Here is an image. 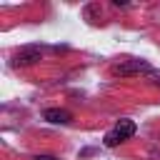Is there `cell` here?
Returning a JSON list of instances; mask_svg holds the SVG:
<instances>
[{
    "label": "cell",
    "mask_w": 160,
    "mask_h": 160,
    "mask_svg": "<svg viewBox=\"0 0 160 160\" xmlns=\"http://www.w3.org/2000/svg\"><path fill=\"white\" fill-rule=\"evenodd\" d=\"M32 160H58V158H52V155H35Z\"/></svg>",
    "instance_id": "8992f818"
},
{
    "label": "cell",
    "mask_w": 160,
    "mask_h": 160,
    "mask_svg": "<svg viewBox=\"0 0 160 160\" xmlns=\"http://www.w3.org/2000/svg\"><path fill=\"white\" fill-rule=\"evenodd\" d=\"M40 48L38 45H25V48H20L18 52H15V58H12V65L15 68H28V65H35L38 60H40Z\"/></svg>",
    "instance_id": "3957f363"
},
{
    "label": "cell",
    "mask_w": 160,
    "mask_h": 160,
    "mask_svg": "<svg viewBox=\"0 0 160 160\" xmlns=\"http://www.w3.org/2000/svg\"><path fill=\"white\" fill-rule=\"evenodd\" d=\"M42 118H45L48 122H52V125H68V122L72 120V115H70L68 110H60V108H48V110L42 112Z\"/></svg>",
    "instance_id": "277c9868"
},
{
    "label": "cell",
    "mask_w": 160,
    "mask_h": 160,
    "mask_svg": "<svg viewBox=\"0 0 160 160\" xmlns=\"http://www.w3.org/2000/svg\"><path fill=\"white\" fill-rule=\"evenodd\" d=\"M135 130H138V125L132 122V120H118L108 132H105V145L108 148H118L120 142H125V140H130L132 135H135Z\"/></svg>",
    "instance_id": "6da1fadb"
},
{
    "label": "cell",
    "mask_w": 160,
    "mask_h": 160,
    "mask_svg": "<svg viewBox=\"0 0 160 160\" xmlns=\"http://www.w3.org/2000/svg\"><path fill=\"white\" fill-rule=\"evenodd\" d=\"M150 70L152 68L145 60H125V62L112 68V75H118V78H135V75H148Z\"/></svg>",
    "instance_id": "7a4b0ae2"
},
{
    "label": "cell",
    "mask_w": 160,
    "mask_h": 160,
    "mask_svg": "<svg viewBox=\"0 0 160 160\" xmlns=\"http://www.w3.org/2000/svg\"><path fill=\"white\" fill-rule=\"evenodd\" d=\"M148 78H150V82H155V85H160V72H155V70H150V72H148Z\"/></svg>",
    "instance_id": "5b68a950"
}]
</instances>
